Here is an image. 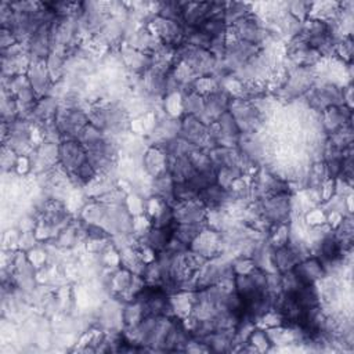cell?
I'll use <instances>...</instances> for the list:
<instances>
[{
  "mask_svg": "<svg viewBox=\"0 0 354 354\" xmlns=\"http://www.w3.org/2000/svg\"><path fill=\"white\" fill-rule=\"evenodd\" d=\"M228 30L232 32V37L235 40L248 41L256 46H259L266 37V29L260 18L253 11L231 24Z\"/></svg>",
  "mask_w": 354,
  "mask_h": 354,
  "instance_id": "6da1fadb",
  "label": "cell"
},
{
  "mask_svg": "<svg viewBox=\"0 0 354 354\" xmlns=\"http://www.w3.org/2000/svg\"><path fill=\"white\" fill-rule=\"evenodd\" d=\"M87 160V151L79 140H64L58 145V162L66 173H73Z\"/></svg>",
  "mask_w": 354,
  "mask_h": 354,
  "instance_id": "7a4b0ae2",
  "label": "cell"
},
{
  "mask_svg": "<svg viewBox=\"0 0 354 354\" xmlns=\"http://www.w3.org/2000/svg\"><path fill=\"white\" fill-rule=\"evenodd\" d=\"M173 217L177 224H202L206 220V207L199 201L177 202L173 206Z\"/></svg>",
  "mask_w": 354,
  "mask_h": 354,
  "instance_id": "3957f363",
  "label": "cell"
},
{
  "mask_svg": "<svg viewBox=\"0 0 354 354\" xmlns=\"http://www.w3.org/2000/svg\"><path fill=\"white\" fill-rule=\"evenodd\" d=\"M180 137L199 148L207 137V126L195 115H185L180 122Z\"/></svg>",
  "mask_w": 354,
  "mask_h": 354,
  "instance_id": "277c9868",
  "label": "cell"
},
{
  "mask_svg": "<svg viewBox=\"0 0 354 354\" xmlns=\"http://www.w3.org/2000/svg\"><path fill=\"white\" fill-rule=\"evenodd\" d=\"M292 271L304 285H314V282L321 279L325 274V268L319 257H306L300 260Z\"/></svg>",
  "mask_w": 354,
  "mask_h": 354,
  "instance_id": "5b68a950",
  "label": "cell"
},
{
  "mask_svg": "<svg viewBox=\"0 0 354 354\" xmlns=\"http://www.w3.org/2000/svg\"><path fill=\"white\" fill-rule=\"evenodd\" d=\"M289 195L288 194H279V195H271L264 201L263 212L264 216L274 223H283V220L289 214Z\"/></svg>",
  "mask_w": 354,
  "mask_h": 354,
  "instance_id": "8992f818",
  "label": "cell"
},
{
  "mask_svg": "<svg viewBox=\"0 0 354 354\" xmlns=\"http://www.w3.org/2000/svg\"><path fill=\"white\" fill-rule=\"evenodd\" d=\"M28 79L37 95L44 97L51 87V76L47 71L46 62H32L28 69Z\"/></svg>",
  "mask_w": 354,
  "mask_h": 354,
  "instance_id": "52a82bcc",
  "label": "cell"
},
{
  "mask_svg": "<svg viewBox=\"0 0 354 354\" xmlns=\"http://www.w3.org/2000/svg\"><path fill=\"white\" fill-rule=\"evenodd\" d=\"M271 261L275 270L281 272H286V271H290L300 261V259L297 253L289 246V243H286L283 246L274 249L271 254Z\"/></svg>",
  "mask_w": 354,
  "mask_h": 354,
  "instance_id": "ba28073f",
  "label": "cell"
},
{
  "mask_svg": "<svg viewBox=\"0 0 354 354\" xmlns=\"http://www.w3.org/2000/svg\"><path fill=\"white\" fill-rule=\"evenodd\" d=\"M228 192L227 189L221 188L217 183L213 185H209L199 191L198 201L205 205V207H217L221 206L228 201Z\"/></svg>",
  "mask_w": 354,
  "mask_h": 354,
  "instance_id": "9c48e42d",
  "label": "cell"
},
{
  "mask_svg": "<svg viewBox=\"0 0 354 354\" xmlns=\"http://www.w3.org/2000/svg\"><path fill=\"white\" fill-rule=\"evenodd\" d=\"M188 159L191 162V165L194 166L195 171H207V170H212V169H217L212 159H210V155L207 152H203L201 151L199 148H195L189 155H188Z\"/></svg>",
  "mask_w": 354,
  "mask_h": 354,
  "instance_id": "30bf717a",
  "label": "cell"
},
{
  "mask_svg": "<svg viewBox=\"0 0 354 354\" xmlns=\"http://www.w3.org/2000/svg\"><path fill=\"white\" fill-rule=\"evenodd\" d=\"M15 43H18V40L15 39L14 33H12L10 29L1 28V32H0V44H1V51H3V50L10 48V47H11V46H14Z\"/></svg>",
  "mask_w": 354,
  "mask_h": 354,
  "instance_id": "8fae6325",
  "label": "cell"
}]
</instances>
